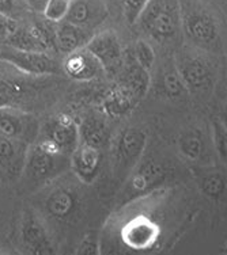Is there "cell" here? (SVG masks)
I'll return each mask as SVG.
<instances>
[{
    "instance_id": "obj_26",
    "label": "cell",
    "mask_w": 227,
    "mask_h": 255,
    "mask_svg": "<svg viewBox=\"0 0 227 255\" xmlns=\"http://www.w3.org/2000/svg\"><path fill=\"white\" fill-rule=\"evenodd\" d=\"M135 60L138 61L143 68H146L147 71H151L154 67V63H155V52H154L153 46L148 44L147 41L144 39H139L138 42L135 44L134 48V54Z\"/></svg>"
},
{
    "instance_id": "obj_28",
    "label": "cell",
    "mask_w": 227,
    "mask_h": 255,
    "mask_svg": "<svg viewBox=\"0 0 227 255\" xmlns=\"http://www.w3.org/2000/svg\"><path fill=\"white\" fill-rule=\"evenodd\" d=\"M214 145L219 157L227 163V128L219 120L214 123Z\"/></svg>"
},
{
    "instance_id": "obj_10",
    "label": "cell",
    "mask_w": 227,
    "mask_h": 255,
    "mask_svg": "<svg viewBox=\"0 0 227 255\" xmlns=\"http://www.w3.org/2000/svg\"><path fill=\"white\" fill-rule=\"evenodd\" d=\"M44 136L71 156L80 142V128L71 116L59 114L46 124Z\"/></svg>"
},
{
    "instance_id": "obj_32",
    "label": "cell",
    "mask_w": 227,
    "mask_h": 255,
    "mask_svg": "<svg viewBox=\"0 0 227 255\" xmlns=\"http://www.w3.org/2000/svg\"><path fill=\"white\" fill-rule=\"evenodd\" d=\"M12 95H14V93L10 89V86H7L3 80H0V106L10 102L12 99Z\"/></svg>"
},
{
    "instance_id": "obj_27",
    "label": "cell",
    "mask_w": 227,
    "mask_h": 255,
    "mask_svg": "<svg viewBox=\"0 0 227 255\" xmlns=\"http://www.w3.org/2000/svg\"><path fill=\"white\" fill-rule=\"evenodd\" d=\"M150 0H123L124 18L129 25H136L139 16Z\"/></svg>"
},
{
    "instance_id": "obj_34",
    "label": "cell",
    "mask_w": 227,
    "mask_h": 255,
    "mask_svg": "<svg viewBox=\"0 0 227 255\" xmlns=\"http://www.w3.org/2000/svg\"><path fill=\"white\" fill-rule=\"evenodd\" d=\"M219 121H221V123H222L223 125L227 128V109L222 113V116H221V120H219Z\"/></svg>"
},
{
    "instance_id": "obj_31",
    "label": "cell",
    "mask_w": 227,
    "mask_h": 255,
    "mask_svg": "<svg viewBox=\"0 0 227 255\" xmlns=\"http://www.w3.org/2000/svg\"><path fill=\"white\" fill-rule=\"evenodd\" d=\"M98 253H99L98 242H97V239L91 235L84 236L83 241L80 242L79 249L76 250V254H82V255L98 254Z\"/></svg>"
},
{
    "instance_id": "obj_16",
    "label": "cell",
    "mask_w": 227,
    "mask_h": 255,
    "mask_svg": "<svg viewBox=\"0 0 227 255\" xmlns=\"http://www.w3.org/2000/svg\"><path fill=\"white\" fill-rule=\"evenodd\" d=\"M147 142V134L138 128H127L120 134L117 144V153L121 160L127 163L138 162L143 155Z\"/></svg>"
},
{
    "instance_id": "obj_9",
    "label": "cell",
    "mask_w": 227,
    "mask_h": 255,
    "mask_svg": "<svg viewBox=\"0 0 227 255\" xmlns=\"http://www.w3.org/2000/svg\"><path fill=\"white\" fill-rule=\"evenodd\" d=\"M102 163L101 147L80 138L79 145L71 155V168L84 183H91L97 178Z\"/></svg>"
},
{
    "instance_id": "obj_18",
    "label": "cell",
    "mask_w": 227,
    "mask_h": 255,
    "mask_svg": "<svg viewBox=\"0 0 227 255\" xmlns=\"http://www.w3.org/2000/svg\"><path fill=\"white\" fill-rule=\"evenodd\" d=\"M178 149L188 160L199 162L207 153V140L198 128L187 129L178 138Z\"/></svg>"
},
{
    "instance_id": "obj_3",
    "label": "cell",
    "mask_w": 227,
    "mask_h": 255,
    "mask_svg": "<svg viewBox=\"0 0 227 255\" xmlns=\"http://www.w3.org/2000/svg\"><path fill=\"white\" fill-rule=\"evenodd\" d=\"M183 29L188 39L202 48H213L219 41V26L214 15L195 0L181 1Z\"/></svg>"
},
{
    "instance_id": "obj_14",
    "label": "cell",
    "mask_w": 227,
    "mask_h": 255,
    "mask_svg": "<svg viewBox=\"0 0 227 255\" xmlns=\"http://www.w3.org/2000/svg\"><path fill=\"white\" fill-rule=\"evenodd\" d=\"M93 35L90 30L72 25L67 20L53 23L54 49L65 56L75 50L86 48Z\"/></svg>"
},
{
    "instance_id": "obj_12",
    "label": "cell",
    "mask_w": 227,
    "mask_h": 255,
    "mask_svg": "<svg viewBox=\"0 0 227 255\" xmlns=\"http://www.w3.org/2000/svg\"><path fill=\"white\" fill-rule=\"evenodd\" d=\"M63 71L76 82H90L99 78L105 69L87 48H82L65 56Z\"/></svg>"
},
{
    "instance_id": "obj_17",
    "label": "cell",
    "mask_w": 227,
    "mask_h": 255,
    "mask_svg": "<svg viewBox=\"0 0 227 255\" xmlns=\"http://www.w3.org/2000/svg\"><path fill=\"white\" fill-rule=\"evenodd\" d=\"M165 172L162 166L155 162H146L134 172L129 182V189L135 194H144L153 190L163 181Z\"/></svg>"
},
{
    "instance_id": "obj_33",
    "label": "cell",
    "mask_w": 227,
    "mask_h": 255,
    "mask_svg": "<svg viewBox=\"0 0 227 255\" xmlns=\"http://www.w3.org/2000/svg\"><path fill=\"white\" fill-rule=\"evenodd\" d=\"M25 1L29 7V10L34 11V12H42L48 0H25Z\"/></svg>"
},
{
    "instance_id": "obj_24",
    "label": "cell",
    "mask_w": 227,
    "mask_h": 255,
    "mask_svg": "<svg viewBox=\"0 0 227 255\" xmlns=\"http://www.w3.org/2000/svg\"><path fill=\"white\" fill-rule=\"evenodd\" d=\"M69 5H71V0H48L41 14L44 19L57 23L65 19Z\"/></svg>"
},
{
    "instance_id": "obj_1",
    "label": "cell",
    "mask_w": 227,
    "mask_h": 255,
    "mask_svg": "<svg viewBox=\"0 0 227 255\" xmlns=\"http://www.w3.org/2000/svg\"><path fill=\"white\" fill-rule=\"evenodd\" d=\"M136 23L158 42L174 39L183 27L181 0H150Z\"/></svg>"
},
{
    "instance_id": "obj_29",
    "label": "cell",
    "mask_w": 227,
    "mask_h": 255,
    "mask_svg": "<svg viewBox=\"0 0 227 255\" xmlns=\"http://www.w3.org/2000/svg\"><path fill=\"white\" fill-rule=\"evenodd\" d=\"M26 8L25 0H0V14L11 19H18Z\"/></svg>"
},
{
    "instance_id": "obj_5",
    "label": "cell",
    "mask_w": 227,
    "mask_h": 255,
    "mask_svg": "<svg viewBox=\"0 0 227 255\" xmlns=\"http://www.w3.org/2000/svg\"><path fill=\"white\" fill-rule=\"evenodd\" d=\"M7 45L19 50L48 52L52 48L54 49L53 22L46 20V23L18 26L14 34L7 41Z\"/></svg>"
},
{
    "instance_id": "obj_19",
    "label": "cell",
    "mask_w": 227,
    "mask_h": 255,
    "mask_svg": "<svg viewBox=\"0 0 227 255\" xmlns=\"http://www.w3.org/2000/svg\"><path fill=\"white\" fill-rule=\"evenodd\" d=\"M125 82L124 84L127 89L134 94L136 99H142L146 97V94L150 90L151 86V75L150 71L143 68L140 64L135 60V57H131V63L127 69V74H125Z\"/></svg>"
},
{
    "instance_id": "obj_25",
    "label": "cell",
    "mask_w": 227,
    "mask_h": 255,
    "mask_svg": "<svg viewBox=\"0 0 227 255\" xmlns=\"http://www.w3.org/2000/svg\"><path fill=\"white\" fill-rule=\"evenodd\" d=\"M153 224L148 226L144 223H138L134 224L128 230V232L125 234L127 241L132 246H146L150 241H153Z\"/></svg>"
},
{
    "instance_id": "obj_20",
    "label": "cell",
    "mask_w": 227,
    "mask_h": 255,
    "mask_svg": "<svg viewBox=\"0 0 227 255\" xmlns=\"http://www.w3.org/2000/svg\"><path fill=\"white\" fill-rule=\"evenodd\" d=\"M136 101H138L136 97L125 86H120V87L112 90L106 97L104 102V109L109 116L117 117V116L128 113L129 110L134 108Z\"/></svg>"
},
{
    "instance_id": "obj_2",
    "label": "cell",
    "mask_w": 227,
    "mask_h": 255,
    "mask_svg": "<svg viewBox=\"0 0 227 255\" xmlns=\"http://www.w3.org/2000/svg\"><path fill=\"white\" fill-rule=\"evenodd\" d=\"M71 164V156L64 153L52 140L40 137L30 144L26 157L25 171L27 177L35 181H44L56 177Z\"/></svg>"
},
{
    "instance_id": "obj_11",
    "label": "cell",
    "mask_w": 227,
    "mask_h": 255,
    "mask_svg": "<svg viewBox=\"0 0 227 255\" xmlns=\"http://www.w3.org/2000/svg\"><path fill=\"white\" fill-rule=\"evenodd\" d=\"M108 8L102 0H71L65 19L69 23L93 31L108 18Z\"/></svg>"
},
{
    "instance_id": "obj_4",
    "label": "cell",
    "mask_w": 227,
    "mask_h": 255,
    "mask_svg": "<svg viewBox=\"0 0 227 255\" xmlns=\"http://www.w3.org/2000/svg\"><path fill=\"white\" fill-rule=\"evenodd\" d=\"M38 134L40 124L34 116L8 105L0 106V136L33 144Z\"/></svg>"
},
{
    "instance_id": "obj_22",
    "label": "cell",
    "mask_w": 227,
    "mask_h": 255,
    "mask_svg": "<svg viewBox=\"0 0 227 255\" xmlns=\"http://www.w3.org/2000/svg\"><path fill=\"white\" fill-rule=\"evenodd\" d=\"M199 187L208 198L219 200L227 190L226 177L219 171H208L199 177Z\"/></svg>"
},
{
    "instance_id": "obj_7",
    "label": "cell",
    "mask_w": 227,
    "mask_h": 255,
    "mask_svg": "<svg viewBox=\"0 0 227 255\" xmlns=\"http://www.w3.org/2000/svg\"><path fill=\"white\" fill-rule=\"evenodd\" d=\"M176 68L189 93L207 90L213 84V68L207 60L199 54H183L178 59Z\"/></svg>"
},
{
    "instance_id": "obj_8",
    "label": "cell",
    "mask_w": 227,
    "mask_h": 255,
    "mask_svg": "<svg viewBox=\"0 0 227 255\" xmlns=\"http://www.w3.org/2000/svg\"><path fill=\"white\" fill-rule=\"evenodd\" d=\"M86 48L98 59L105 71L114 72L123 63V48L120 39L113 31H101L91 37Z\"/></svg>"
},
{
    "instance_id": "obj_23",
    "label": "cell",
    "mask_w": 227,
    "mask_h": 255,
    "mask_svg": "<svg viewBox=\"0 0 227 255\" xmlns=\"http://www.w3.org/2000/svg\"><path fill=\"white\" fill-rule=\"evenodd\" d=\"M161 87H162L163 94L169 98H178L185 93H189L181 75L178 74L177 68L166 71L163 74L162 80H161Z\"/></svg>"
},
{
    "instance_id": "obj_21",
    "label": "cell",
    "mask_w": 227,
    "mask_h": 255,
    "mask_svg": "<svg viewBox=\"0 0 227 255\" xmlns=\"http://www.w3.org/2000/svg\"><path fill=\"white\" fill-rule=\"evenodd\" d=\"M76 205V198L69 190L60 189L53 191L46 201V208L52 216L67 217L72 213Z\"/></svg>"
},
{
    "instance_id": "obj_35",
    "label": "cell",
    "mask_w": 227,
    "mask_h": 255,
    "mask_svg": "<svg viewBox=\"0 0 227 255\" xmlns=\"http://www.w3.org/2000/svg\"><path fill=\"white\" fill-rule=\"evenodd\" d=\"M223 1H225V4H226V7H227V0H223Z\"/></svg>"
},
{
    "instance_id": "obj_15",
    "label": "cell",
    "mask_w": 227,
    "mask_h": 255,
    "mask_svg": "<svg viewBox=\"0 0 227 255\" xmlns=\"http://www.w3.org/2000/svg\"><path fill=\"white\" fill-rule=\"evenodd\" d=\"M22 243L31 254H52L53 247L45 228L33 215L23 219L20 228Z\"/></svg>"
},
{
    "instance_id": "obj_6",
    "label": "cell",
    "mask_w": 227,
    "mask_h": 255,
    "mask_svg": "<svg viewBox=\"0 0 227 255\" xmlns=\"http://www.w3.org/2000/svg\"><path fill=\"white\" fill-rule=\"evenodd\" d=\"M0 59L22 72L30 75H46L59 72L60 67L48 52L19 50L8 48L0 53Z\"/></svg>"
},
{
    "instance_id": "obj_13",
    "label": "cell",
    "mask_w": 227,
    "mask_h": 255,
    "mask_svg": "<svg viewBox=\"0 0 227 255\" xmlns=\"http://www.w3.org/2000/svg\"><path fill=\"white\" fill-rule=\"evenodd\" d=\"M30 144L0 136V174L7 178L18 177L25 170Z\"/></svg>"
},
{
    "instance_id": "obj_30",
    "label": "cell",
    "mask_w": 227,
    "mask_h": 255,
    "mask_svg": "<svg viewBox=\"0 0 227 255\" xmlns=\"http://www.w3.org/2000/svg\"><path fill=\"white\" fill-rule=\"evenodd\" d=\"M18 26L19 25L16 19H11L0 14V42H7L15 33V30L18 29Z\"/></svg>"
}]
</instances>
